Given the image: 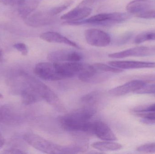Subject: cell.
<instances>
[{"label":"cell","instance_id":"6da1fadb","mask_svg":"<svg viewBox=\"0 0 155 154\" xmlns=\"http://www.w3.org/2000/svg\"><path fill=\"white\" fill-rule=\"evenodd\" d=\"M95 113L94 108L85 106L60 118V124L63 129L68 132L93 134V122L91 119Z\"/></svg>","mask_w":155,"mask_h":154},{"label":"cell","instance_id":"7a4b0ae2","mask_svg":"<svg viewBox=\"0 0 155 154\" xmlns=\"http://www.w3.org/2000/svg\"><path fill=\"white\" fill-rule=\"evenodd\" d=\"M27 81L30 87L36 92L42 99L45 100L59 113H66V109L63 102L47 85L33 77H27Z\"/></svg>","mask_w":155,"mask_h":154},{"label":"cell","instance_id":"3957f363","mask_svg":"<svg viewBox=\"0 0 155 154\" xmlns=\"http://www.w3.org/2000/svg\"><path fill=\"white\" fill-rule=\"evenodd\" d=\"M25 141L36 150L47 154H68V146H61L33 133L25 134Z\"/></svg>","mask_w":155,"mask_h":154},{"label":"cell","instance_id":"277c9868","mask_svg":"<svg viewBox=\"0 0 155 154\" xmlns=\"http://www.w3.org/2000/svg\"><path fill=\"white\" fill-rule=\"evenodd\" d=\"M130 17V14L126 13H101L91 16L86 20L79 21H70L69 24L71 25L92 24L106 26L123 22L127 20Z\"/></svg>","mask_w":155,"mask_h":154},{"label":"cell","instance_id":"5b68a950","mask_svg":"<svg viewBox=\"0 0 155 154\" xmlns=\"http://www.w3.org/2000/svg\"><path fill=\"white\" fill-rule=\"evenodd\" d=\"M111 73L104 72L95 68L93 65H86L78 75L80 80L85 83L97 84L107 80Z\"/></svg>","mask_w":155,"mask_h":154},{"label":"cell","instance_id":"8992f818","mask_svg":"<svg viewBox=\"0 0 155 154\" xmlns=\"http://www.w3.org/2000/svg\"><path fill=\"white\" fill-rule=\"evenodd\" d=\"M86 41L89 45L97 47H105L110 44L111 37L104 31L90 29L84 32Z\"/></svg>","mask_w":155,"mask_h":154},{"label":"cell","instance_id":"52a82bcc","mask_svg":"<svg viewBox=\"0 0 155 154\" xmlns=\"http://www.w3.org/2000/svg\"><path fill=\"white\" fill-rule=\"evenodd\" d=\"M154 55H155V46H142L111 53L108 55V57L111 58L119 59L129 57H146Z\"/></svg>","mask_w":155,"mask_h":154},{"label":"cell","instance_id":"ba28073f","mask_svg":"<svg viewBox=\"0 0 155 154\" xmlns=\"http://www.w3.org/2000/svg\"><path fill=\"white\" fill-rule=\"evenodd\" d=\"M83 58L80 52L66 50L52 52L47 56V59L52 62H79Z\"/></svg>","mask_w":155,"mask_h":154},{"label":"cell","instance_id":"9c48e42d","mask_svg":"<svg viewBox=\"0 0 155 154\" xmlns=\"http://www.w3.org/2000/svg\"><path fill=\"white\" fill-rule=\"evenodd\" d=\"M54 17L49 11H38L32 13L24 20L29 26L40 27L50 25L54 22Z\"/></svg>","mask_w":155,"mask_h":154},{"label":"cell","instance_id":"30bf717a","mask_svg":"<svg viewBox=\"0 0 155 154\" xmlns=\"http://www.w3.org/2000/svg\"><path fill=\"white\" fill-rule=\"evenodd\" d=\"M146 85V82L141 80H134L112 89L109 90V93L113 96H121L131 92H135Z\"/></svg>","mask_w":155,"mask_h":154},{"label":"cell","instance_id":"8fae6325","mask_svg":"<svg viewBox=\"0 0 155 154\" xmlns=\"http://www.w3.org/2000/svg\"><path fill=\"white\" fill-rule=\"evenodd\" d=\"M93 134L104 141H114L117 140L116 136L111 128L102 121L93 122Z\"/></svg>","mask_w":155,"mask_h":154},{"label":"cell","instance_id":"7c38bea8","mask_svg":"<svg viewBox=\"0 0 155 154\" xmlns=\"http://www.w3.org/2000/svg\"><path fill=\"white\" fill-rule=\"evenodd\" d=\"M108 64L112 67L120 69H135L151 68H155V62L148 61H111Z\"/></svg>","mask_w":155,"mask_h":154},{"label":"cell","instance_id":"4fadbf2b","mask_svg":"<svg viewBox=\"0 0 155 154\" xmlns=\"http://www.w3.org/2000/svg\"><path fill=\"white\" fill-rule=\"evenodd\" d=\"M40 37L43 40L48 42L64 43L79 49H82L77 43L69 39L59 33L52 31L46 32L41 34Z\"/></svg>","mask_w":155,"mask_h":154},{"label":"cell","instance_id":"5bb4252c","mask_svg":"<svg viewBox=\"0 0 155 154\" xmlns=\"http://www.w3.org/2000/svg\"><path fill=\"white\" fill-rule=\"evenodd\" d=\"M155 5L151 0H134L128 4L126 9L129 13L137 14L152 9Z\"/></svg>","mask_w":155,"mask_h":154},{"label":"cell","instance_id":"9a60e30c","mask_svg":"<svg viewBox=\"0 0 155 154\" xmlns=\"http://www.w3.org/2000/svg\"><path fill=\"white\" fill-rule=\"evenodd\" d=\"M92 12L91 8L77 7L61 17L62 20L68 21H79L88 17Z\"/></svg>","mask_w":155,"mask_h":154},{"label":"cell","instance_id":"2e32d148","mask_svg":"<svg viewBox=\"0 0 155 154\" xmlns=\"http://www.w3.org/2000/svg\"><path fill=\"white\" fill-rule=\"evenodd\" d=\"M18 114L13 106L6 104L0 108V121L5 124H11L16 122Z\"/></svg>","mask_w":155,"mask_h":154},{"label":"cell","instance_id":"e0dca14e","mask_svg":"<svg viewBox=\"0 0 155 154\" xmlns=\"http://www.w3.org/2000/svg\"><path fill=\"white\" fill-rule=\"evenodd\" d=\"M41 0H25L18 5V13L23 19H25L36 9Z\"/></svg>","mask_w":155,"mask_h":154},{"label":"cell","instance_id":"ac0fdd59","mask_svg":"<svg viewBox=\"0 0 155 154\" xmlns=\"http://www.w3.org/2000/svg\"><path fill=\"white\" fill-rule=\"evenodd\" d=\"M92 146L101 152L117 151L122 148V145L120 144L109 141L95 142L92 144Z\"/></svg>","mask_w":155,"mask_h":154},{"label":"cell","instance_id":"d6986e66","mask_svg":"<svg viewBox=\"0 0 155 154\" xmlns=\"http://www.w3.org/2000/svg\"><path fill=\"white\" fill-rule=\"evenodd\" d=\"M22 101L25 105L34 104L42 99L41 97L30 87L28 90H23L21 92Z\"/></svg>","mask_w":155,"mask_h":154},{"label":"cell","instance_id":"ffe728a7","mask_svg":"<svg viewBox=\"0 0 155 154\" xmlns=\"http://www.w3.org/2000/svg\"><path fill=\"white\" fill-rule=\"evenodd\" d=\"M98 95L97 91L90 92L81 98V102L84 104L86 106L94 107L98 101Z\"/></svg>","mask_w":155,"mask_h":154},{"label":"cell","instance_id":"44dd1931","mask_svg":"<svg viewBox=\"0 0 155 154\" xmlns=\"http://www.w3.org/2000/svg\"><path fill=\"white\" fill-rule=\"evenodd\" d=\"M137 116L142 118L141 122L147 124H155V111L146 112H134Z\"/></svg>","mask_w":155,"mask_h":154},{"label":"cell","instance_id":"7402d4cb","mask_svg":"<svg viewBox=\"0 0 155 154\" xmlns=\"http://www.w3.org/2000/svg\"><path fill=\"white\" fill-rule=\"evenodd\" d=\"M155 40V30L144 32L138 34L134 40L135 43L137 44L143 43L147 41Z\"/></svg>","mask_w":155,"mask_h":154},{"label":"cell","instance_id":"603a6c76","mask_svg":"<svg viewBox=\"0 0 155 154\" xmlns=\"http://www.w3.org/2000/svg\"><path fill=\"white\" fill-rule=\"evenodd\" d=\"M92 65L95 68L98 70L104 72H108V73H118L123 72V70L120 69L112 67L110 65H106L104 63H96Z\"/></svg>","mask_w":155,"mask_h":154},{"label":"cell","instance_id":"cb8c5ba5","mask_svg":"<svg viewBox=\"0 0 155 154\" xmlns=\"http://www.w3.org/2000/svg\"><path fill=\"white\" fill-rule=\"evenodd\" d=\"M74 1L73 0H67L66 2H64L62 4L52 8L49 11V12L52 15L55 16L63 11H65L68 7L72 5Z\"/></svg>","mask_w":155,"mask_h":154},{"label":"cell","instance_id":"d4e9b609","mask_svg":"<svg viewBox=\"0 0 155 154\" xmlns=\"http://www.w3.org/2000/svg\"><path fill=\"white\" fill-rule=\"evenodd\" d=\"M137 151L140 153H155V143L143 145L137 148Z\"/></svg>","mask_w":155,"mask_h":154},{"label":"cell","instance_id":"484cf974","mask_svg":"<svg viewBox=\"0 0 155 154\" xmlns=\"http://www.w3.org/2000/svg\"><path fill=\"white\" fill-rule=\"evenodd\" d=\"M135 93L137 94H153L155 96V83L150 85H145Z\"/></svg>","mask_w":155,"mask_h":154},{"label":"cell","instance_id":"4316f807","mask_svg":"<svg viewBox=\"0 0 155 154\" xmlns=\"http://www.w3.org/2000/svg\"><path fill=\"white\" fill-rule=\"evenodd\" d=\"M136 16L143 19H155V9H150L145 11L137 14Z\"/></svg>","mask_w":155,"mask_h":154},{"label":"cell","instance_id":"83f0119b","mask_svg":"<svg viewBox=\"0 0 155 154\" xmlns=\"http://www.w3.org/2000/svg\"><path fill=\"white\" fill-rule=\"evenodd\" d=\"M14 48L21 52L23 56L27 55L28 53V49L27 46L25 43L22 42L15 43L13 45Z\"/></svg>","mask_w":155,"mask_h":154},{"label":"cell","instance_id":"f1b7e54d","mask_svg":"<svg viewBox=\"0 0 155 154\" xmlns=\"http://www.w3.org/2000/svg\"><path fill=\"white\" fill-rule=\"evenodd\" d=\"M104 0H84L82 1L77 7H87L90 8L91 6L95 5L98 3L103 2Z\"/></svg>","mask_w":155,"mask_h":154},{"label":"cell","instance_id":"f546056e","mask_svg":"<svg viewBox=\"0 0 155 154\" xmlns=\"http://www.w3.org/2000/svg\"><path fill=\"white\" fill-rule=\"evenodd\" d=\"M155 111V104H152L149 105L145 106L138 107L135 108L132 110V112H146V111Z\"/></svg>","mask_w":155,"mask_h":154},{"label":"cell","instance_id":"4dcf8cb0","mask_svg":"<svg viewBox=\"0 0 155 154\" xmlns=\"http://www.w3.org/2000/svg\"><path fill=\"white\" fill-rule=\"evenodd\" d=\"M137 79L143 80L146 83H155V74L153 75H143V76H137Z\"/></svg>","mask_w":155,"mask_h":154},{"label":"cell","instance_id":"1f68e13d","mask_svg":"<svg viewBox=\"0 0 155 154\" xmlns=\"http://www.w3.org/2000/svg\"><path fill=\"white\" fill-rule=\"evenodd\" d=\"M25 0H0L3 4L8 6L19 5L21 4Z\"/></svg>","mask_w":155,"mask_h":154},{"label":"cell","instance_id":"d6a6232c","mask_svg":"<svg viewBox=\"0 0 155 154\" xmlns=\"http://www.w3.org/2000/svg\"><path fill=\"white\" fill-rule=\"evenodd\" d=\"M133 36V33L129 32L124 34L118 40V43L120 44H124L131 39Z\"/></svg>","mask_w":155,"mask_h":154},{"label":"cell","instance_id":"836d02e7","mask_svg":"<svg viewBox=\"0 0 155 154\" xmlns=\"http://www.w3.org/2000/svg\"><path fill=\"white\" fill-rule=\"evenodd\" d=\"M5 153L7 154H25V152H23L22 151H21V150L19 149H15V148H12V149H10L9 150H6L4 152Z\"/></svg>","mask_w":155,"mask_h":154},{"label":"cell","instance_id":"e575fe53","mask_svg":"<svg viewBox=\"0 0 155 154\" xmlns=\"http://www.w3.org/2000/svg\"><path fill=\"white\" fill-rule=\"evenodd\" d=\"M5 144V139L0 133V149L2 148Z\"/></svg>","mask_w":155,"mask_h":154},{"label":"cell","instance_id":"d590c367","mask_svg":"<svg viewBox=\"0 0 155 154\" xmlns=\"http://www.w3.org/2000/svg\"><path fill=\"white\" fill-rule=\"evenodd\" d=\"M3 61V51L2 50L0 49V62Z\"/></svg>","mask_w":155,"mask_h":154},{"label":"cell","instance_id":"8d00e7d4","mask_svg":"<svg viewBox=\"0 0 155 154\" xmlns=\"http://www.w3.org/2000/svg\"><path fill=\"white\" fill-rule=\"evenodd\" d=\"M3 98V96L0 93V99H2Z\"/></svg>","mask_w":155,"mask_h":154}]
</instances>
